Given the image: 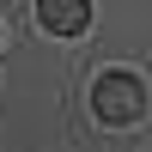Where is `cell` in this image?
Listing matches in <instances>:
<instances>
[{
    "mask_svg": "<svg viewBox=\"0 0 152 152\" xmlns=\"http://www.w3.org/2000/svg\"><path fill=\"white\" fill-rule=\"evenodd\" d=\"M91 110H97V122H110V128H128V122H140V110H146V85L134 79V73H97L91 79Z\"/></svg>",
    "mask_w": 152,
    "mask_h": 152,
    "instance_id": "cell-1",
    "label": "cell"
},
{
    "mask_svg": "<svg viewBox=\"0 0 152 152\" xmlns=\"http://www.w3.org/2000/svg\"><path fill=\"white\" fill-rule=\"evenodd\" d=\"M37 24L49 37H79L91 24V0H37Z\"/></svg>",
    "mask_w": 152,
    "mask_h": 152,
    "instance_id": "cell-2",
    "label": "cell"
}]
</instances>
